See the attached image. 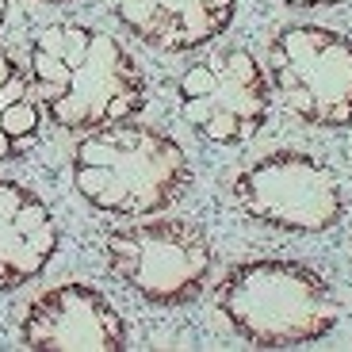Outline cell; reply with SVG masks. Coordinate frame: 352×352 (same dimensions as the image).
Segmentation results:
<instances>
[{
	"label": "cell",
	"mask_w": 352,
	"mask_h": 352,
	"mask_svg": "<svg viewBox=\"0 0 352 352\" xmlns=\"http://www.w3.org/2000/svg\"><path fill=\"white\" fill-rule=\"evenodd\" d=\"M31 92L62 131H100L146 107V77L123 43L80 23H50L31 43Z\"/></svg>",
	"instance_id": "cell-1"
},
{
	"label": "cell",
	"mask_w": 352,
	"mask_h": 352,
	"mask_svg": "<svg viewBox=\"0 0 352 352\" xmlns=\"http://www.w3.org/2000/svg\"><path fill=\"white\" fill-rule=\"evenodd\" d=\"M214 307L241 341L256 349H299L329 337L341 322V295L302 261L256 256L222 276Z\"/></svg>",
	"instance_id": "cell-2"
},
{
	"label": "cell",
	"mask_w": 352,
	"mask_h": 352,
	"mask_svg": "<svg viewBox=\"0 0 352 352\" xmlns=\"http://www.w3.org/2000/svg\"><path fill=\"white\" fill-rule=\"evenodd\" d=\"M115 142L107 165H73V188L96 211L119 219H146L173 207L192 184L188 153L168 134L138 123L104 126Z\"/></svg>",
	"instance_id": "cell-3"
},
{
	"label": "cell",
	"mask_w": 352,
	"mask_h": 352,
	"mask_svg": "<svg viewBox=\"0 0 352 352\" xmlns=\"http://www.w3.org/2000/svg\"><path fill=\"white\" fill-rule=\"evenodd\" d=\"M107 268L153 307H184L203 295L214 272V245L192 219L131 222L107 234Z\"/></svg>",
	"instance_id": "cell-4"
},
{
	"label": "cell",
	"mask_w": 352,
	"mask_h": 352,
	"mask_svg": "<svg viewBox=\"0 0 352 352\" xmlns=\"http://www.w3.org/2000/svg\"><path fill=\"white\" fill-rule=\"evenodd\" d=\"M268 85L295 119L322 131L352 126V38L318 23L268 38Z\"/></svg>",
	"instance_id": "cell-5"
},
{
	"label": "cell",
	"mask_w": 352,
	"mask_h": 352,
	"mask_svg": "<svg viewBox=\"0 0 352 352\" xmlns=\"http://www.w3.org/2000/svg\"><path fill=\"white\" fill-rule=\"evenodd\" d=\"M234 203L245 219L283 234H326L344 219V180L302 150H276L234 176Z\"/></svg>",
	"instance_id": "cell-6"
},
{
	"label": "cell",
	"mask_w": 352,
	"mask_h": 352,
	"mask_svg": "<svg viewBox=\"0 0 352 352\" xmlns=\"http://www.w3.org/2000/svg\"><path fill=\"white\" fill-rule=\"evenodd\" d=\"M180 115L211 146H245L272 115L268 73L245 46H226L192 62L176 85Z\"/></svg>",
	"instance_id": "cell-7"
},
{
	"label": "cell",
	"mask_w": 352,
	"mask_h": 352,
	"mask_svg": "<svg viewBox=\"0 0 352 352\" xmlns=\"http://www.w3.org/2000/svg\"><path fill=\"white\" fill-rule=\"evenodd\" d=\"M27 349H126L123 314L88 283H62L43 291L23 318Z\"/></svg>",
	"instance_id": "cell-8"
},
{
	"label": "cell",
	"mask_w": 352,
	"mask_h": 352,
	"mask_svg": "<svg viewBox=\"0 0 352 352\" xmlns=\"http://www.w3.org/2000/svg\"><path fill=\"white\" fill-rule=\"evenodd\" d=\"M115 19L161 54L211 46L234 23L238 0H107Z\"/></svg>",
	"instance_id": "cell-9"
},
{
	"label": "cell",
	"mask_w": 352,
	"mask_h": 352,
	"mask_svg": "<svg viewBox=\"0 0 352 352\" xmlns=\"http://www.w3.org/2000/svg\"><path fill=\"white\" fill-rule=\"evenodd\" d=\"M276 4H283V8H333L341 0H276Z\"/></svg>",
	"instance_id": "cell-10"
}]
</instances>
